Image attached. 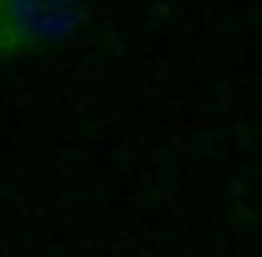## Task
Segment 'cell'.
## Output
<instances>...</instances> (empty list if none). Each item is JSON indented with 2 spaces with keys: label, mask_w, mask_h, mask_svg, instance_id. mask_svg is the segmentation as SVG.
<instances>
[{
  "label": "cell",
  "mask_w": 262,
  "mask_h": 257,
  "mask_svg": "<svg viewBox=\"0 0 262 257\" xmlns=\"http://www.w3.org/2000/svg\"><path fill=\"white\" fill-rule=\"evenodd\" d=\"M88 0H0V60L62 46L85 23Z\"/></svg>",
  "instance_id": "1"
}]
</instances>
